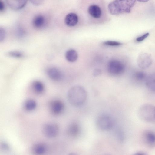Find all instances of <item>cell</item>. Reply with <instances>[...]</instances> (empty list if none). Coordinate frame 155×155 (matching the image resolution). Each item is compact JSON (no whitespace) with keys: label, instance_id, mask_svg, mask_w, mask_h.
<instances>
[{"label":"cell","instance_id":"obj_20","mask_svg":"<svg viewBox=\"0 0 155 155\" xmlns=\"http://www.w3.org/2000/svg\"><path fill=\"white\" fill-rule=\"evenodd\" d=\"M37 104L36 102L32 99L27 100L24 104L25 109L28 111H31L34 110L36 108Z\"/></svg>","mask_w":155,"mask_h":155},{"label":"cell","instance_id":"obj_19","mask_svg":"<svg viewBox=\"0 0 155 155\" xmlns=\"http://www.w3.org/2000/svg\"><path fill=\"white\" fill-rule=\"evenodd\" d=\"M32 85V88L34 92L37 94H41L44 91V85L40 81H35L33 82Z\"/></svg>","mask_w":155,"mask_h":155},{"label":"cell","instance_id":"obj_28","mask_svg":"<svg viewBox=\"0 0 155 155\" xmlns=\"http://www.w3.org/2000/svg\"><path fill=\"white\" fill-rule=\"evenodd\" d=\"M1 146L2 149L5 150H9V146L5 143H3L1 145Z\"/></svg>","mask_w":155,"mask_h":155},{"label":"cell","instance_id":"obj_24","mask_svg":"<svg viewBox=\"0 0 155 155\" xmlns=\"http://www.w3.org/2000/svg\"><path fill=\"white\" fill-rule=\"evenodd\" d=\"M116 136L117 140L120 142H123L124 140V133L121 130H117L116 133Z\"/></svg>","mask_w":155,"mask_h":155},{"label":"cell","instance_id":"obj_32","mask_svg":"<svg viewBox=\"0 0 155 155\" xmlns=\"http://www.w3.org/2000/svg\"><path fill=\"white\" fill-rule=\"evenodd\" d=\"M105 155H110V154H106Z\"/></svg>","mask_w":155,"mask_h":155},{"label":"cell","instance_id":"obj_8","mask_svg":"<svg viewBox=\"0 0 155 155\" xmlns=\"http://www.w3.org/2000/svg\"><path fill=\"white\" fill-rule=\"evenodd\" d=\"M50 110L54 115H57L61 114L64 109L63 103L59 100H54L51 101L49 104Z\"/></svg>","mask_w":155,"mask_h":155},{"label":"cell","instance_id":"obj_27","mask_svg":"<svg viewBox=\"0 0 155 155\" xmlns=\"http://www.w3.org/2000/svg\"><path fill=\"white\" fill-rule=\"evenodd\" d=\"M33 5H38L41 4L42 1L41 0H31L30 1Z\"/></svg>","mask_w":155,"mask_h":155},{"label":"cell","instance_id":"obj_3","mask_svg":"<svg viewBox=\"0 0 155 155\" xmlns=\"http://www.w3.org/2000/svg\"><path fill=\"white\" fill-rule=\"evenodd\" d=\"M137 114L139 118L144 121L155 122V106L150 104H143L139 108Z\"/></svg>","mask_w":155,"mask_h":155},{"label":"cell","instance_id":"obj_18","mask_svg":"<svg viewBox=\"0 0 155 155\" xmlns=\"http://www.w3.org/2000/svg\"><path fill=\"white\" fill-rule=\"evenodd\" d=\"M145 140L149 145L155 146V133L151 131H147L144 135Z\"/></svg>","mask_w":155,"mask_h":155},{"label":"cell","instance_id":"obj_5","mask_svg":"<svg viewBox=\"0 0 155 155\" xmlns=\"http://www.w3.org/2000/svg\"><path fill=\"white\" fill-rule=\"evenodd\" d=\"M107 68L110 74L117 75L121 74L124 71L125 67L120 61L116 59H112L108 62Z\"/></svg>","mask_w":155,"mask_h":155},{"label":"cell","instance_id":"obj_25","mask_svg":"<svg viewBox=\"0 0 155 155\" xmlns=\"http://www.w3.org/2000/svg\"><path fill=\"white\" fill-rule=\"evenodd\" d=\"M149 35V33H146L143 35L137 37L136 39V41L138 42H141L146 38Z\"/></svg>","mask_w":155,"mask_h":155},{"label":"cell","instance_id":"obj_9","mask_svg":"<svg viewBox=\"0 0 155 155\" xmlns=\"http://www.w3.org/2000/svg\"><path fill=\"white\" fill-rule=\"evenodd\" d=\"M46 73L48 77L54 81H60L63 77L61 72L56 67H51L48 68L47 70Z\"/></svg>","mask_w":155,"mask_h":155},{"label":"cell","instance_id":"obj_26","mask_svg":"<svg viewBox=\"0 0 155 155\" xmlns=\"http://www.w3.org/2000/svg\"><path fill=\"white\" fill-rule=\"evenodd\" d=\"M5 32L2 28H0V41H3L5 38Z\"/></svg>","mask_w":155,"mask_h":155},{"label":"cell","instance_id":"obj_23","mask_svg":"<svg viewBox=\"0 0 155 155\" xmlns=\"http://www.w3.org/2000/svg\"><path fill=\"white\" fill-rule=\"evenodd\" d=\"M103 44L107 46H117L121 45L122 43L115 41H108L104 42Z\"/></svg>","mask_w":155,"mask_h":155},{"label":"cell","instance_id":"obj_7","mask_svg":"<svg viewBox=\"0 0 155 155\" xmlns=\"http://www.w3.org/2000/svg\"><path fill=\"white\" fill-rule=\"evenodd\" d=\"M138 66L140 68L145 69L151 65L152 60L150 55L147 53H142L138 56L137 60Z\"/></svg>","mask_w":155,"mask_h":155},{"label":"cell","instance_id":"obj_30","mask_svg":"<svg viewBox=\"0 0 155 155\" xmlns=\"http://www.w3.org/2000/svg\"><path fill=\"white\" fill-rule=\"evenodd\" d=\"M68 155H78V154L75 152H71L69 153Z\"/></svg>","mask_w":155,"mask_h":155},{"label":"cell","instance_id":"obj_29","mask_svg":"<svg viewBox=\"0 0 155 155\" xmlns=\"http://www.w3.org/2000/svg\"><path fill=\"white\" fill-rule=\"evenodd\" d=\"M5 9V5L3 1L0 0V11H3Z\"/></svg>","mask_w":155,"mask_h":155},{"label":"cell","instance_id":"obj_2","mask_svg":"<svg viewBox=\"0 0 155 155\" xmlns=\"http://www.w3.org/2000/svg\"><path fill=\"white\" fill-rule=\"evenodd\" d=\"M135 2L134 0H115L109 3L108 8L113 15L128 13L130 12Z\"/></svg>","mask_w":155,"mask_h":155},{"label":"cell","instance_id":"obj_1","mask_svg":"<svg viewBox=\"0 0 155 155\" xmlns=\"http://www.w3.org/2000/svg\"><path fill=\"white\" fill-rule=\"evenodd\" d=\"M87 96V93L85 89L78 85L71 87L67 94L69 102L74 106H79L83 104L86 100Z\"/></svg>","mask_w":155,"mask_h":155},{"label":"cell","instance_id":"obj_15","mask_svg":"<svg viewBox=\"0 0 155 155\" xmlns=\"http://www.w3.org/2000/svg\"><path fill=\"white\" fill-rule=\"evenodd\" d=\"M46 147L42 143H37L34 145L32 148V153L35 155H43L45 152Z\"/></svg>","mask_w":155,"mask_h":155},{"label":"cell","instance_id":"obj_14","mask_svg":"<svg viewBox=\"0 0 155 155\" xmlns=\"http://www.w3.org/2000/svg\"><path fill=\"white\" fill-rule=\"evenodd\" d=\"M88 12L91 16L95 18H100L102 14L101 8L95 5H90L88 8Z\"/></svg>","mask_w":155,"mask_h":155},{"label":"cell","instance_id":"obj_13","mask_svg":"<svg viewBox=\"0 0 155 155\" xmlns=\"http://www.w3.org/2000/svg\"><path fill=\"white\" fill-rule=\"evenodd\" d=\"M80 132V128L78 124L73 123L69 125L67 129V133L72 137H76L78 136Z\"/></svg>","mask_w":155,"mask_h":155},{"label":"cell","instance_id":"obj_10","mask_svg":"<svg viewBox=\"0 0 155 155\" xmlns=\"http://www.w3.org/2000/svg\"><path fill=\"white\" fill-rule=\"evenodd\" d=\"M145 82V85L148 89L151 91L155 92V73L147 76Z\"/></svg>","mask_w":155,"mask_h":155},{"label":"cell","instance_id":"obj_16","mask_svg":"<svg viewBox=\"0 0 155 155\" xmlns=\"http://www.w3.org/2000/svg\"><path fill=\"white\" fill-rule=\"evenodd\" d=\"M45 18L42 15H38L35 16L33 20V26L37 28L42 27L45 23Z\"/></svg>","mask_w":155,"mask_h":155},{"label":"cell","instance_id":"obj_6","mask_svg":"<svg viewBox=\"0 0 155 155\" xmlns=\"http://www.w3.org/2000/svg\"><path fill=\"white\" fill-rule=\"evenodd\" d=\"M44 135L46 137L53 138L56 137L59 132V127L56 123L52 122L47 123L44 125L42 129Z\"/></svg>","mask_w":155,"mask_h":155},{"label":"cell","instance_id":"obj_11","mask_svg":"<svg viewBox=\"0 0 155 155\" xmlns=\"http://www.w3.org/2000/svg\"><path fill=\"white\" fill-rule=\"evenodd\" d=\"M78 21V15L73 13L68 14L65 17L64 22L66 25L70 27L74 26L77 24Z\"/></svg>","mask_w":155,"mask_h":155},{"label":"cell","instance_id":"obj_21","mask_svg":"<svg viewBox=\"0 0 155 155\" xmlns=\"http://www.w3.org/2000/svg\"><path fill=\"white\" fill-rule=\"evenodd\" d=\"M134 75L135 78L139 80H145L146 77L145 73L142 71L137 72Z\"/></svg>","mask_w":155,"mask_h":155},{"label":"cell","instance_id":"obj_17","mask_svg":"<svg viewBox=\"0 0 155 155\" xmlns=\"http://www.w3.org/2000/svg\"><path fill=\"white\" fill-rule=\"evenodd\" d=\"M65 57L66 60L70 62H73L76 61L78 58L77 51L73 49H70L65 53Z\"/></svg>","mask_w":155,"mask_h":155},{"label":"cell","instance_id":"obj_4","mask_svg":"<svg viewBox=\"0 0 155 155\" xmlns=\"http://www.w3.org/2000/svg\"><path fill=\"white\" fill-rule=\"evenodd\" d=\"M97 124L98 127L101 130H107L113 127L114 121L111 116L107 114H102L98 117Z\"/></svg>","mask_w":155,"mask_h":155},{"label":"cell","instance_id":"obj_31","mask_svg":"<svg viewBox=\"0 0 155 155\" xmlns=\"http://www.w3.org/2000/svg\"><path fill=\"white\" fill-rule=\"evenodd\" d=\"M134 155H146L144 153H138L134 154Z\"/></svg>","mask_w":155,"mask_h":155},{"label":"cell","instance_id":"obj_12","mask_svg":"<svg viewBox=\"0 0 155 155\" xmlns=\"http://www.w3.org/2000/svg\"><path fill=\"white\" fill-rule=\"evenodd\" d=\"M27 1L25 0H10L6 1L8 6L11 9L18 10L24 7Z\"/></svg>","mask_w":155,"mask_h":155},{"label":"cell","instance_id":"obj_22","mask_svg":"<svg viewBox=\"0 0 155 155\" xmlns=\"http://www.w3.org/2000/svg\"><path fill=\"white\" fill-rule=\"evenodd\" d=\"M8 55L9 56L15 58H20L23 56L22 53L18 51H11L8 53Z\"/></svg>","mask_w":155,"mask_h":155}]
</instances>
